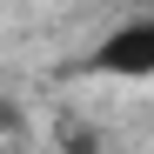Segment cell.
Masks as SVG:
<instances>
[{"mask_svg": "<svg viewBox=\"0 0 154 154\" xmlns=\"http://www.w3.org/2000/svg\"><path fill=\"white\" fill-rule=\"evenodd\" d=\"M107 60L114 74H141V67H154V27H127L121 40H107Z\"/></svg>", "mask_w": 154, "mask_h": 154, "instance_id": "obj_1", "label": "cell"}]
</instances>
